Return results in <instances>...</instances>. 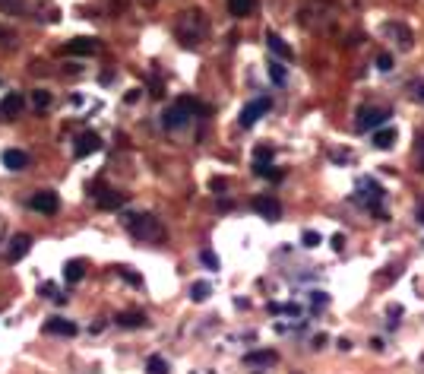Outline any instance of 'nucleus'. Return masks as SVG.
Segmentation results:
<instances>
[{"instance_id":"obj_1","label":"nucleus","mask_w":424,"mask_h":374,"mask_svg":"<svg viewBox=\"0 0 424 374\" xmlns=\"http://www.w3.org/2000/svg\"><path fill=\"white\" fill-rule=\"evenodd\" d=\"M206 32H209V19H206L203 10L190 7L184 13H178V19H174V38L190 51L206 42Z\"/></svg>"},{"instance_id":"obj_2","label":"nucleus","mask_w":424,"mask_h":374,"mask_svg":"<svg viewBox=\"0 0 424 374\" xmlns=\"http://www.w3.org/2000/svg\"><path fill=\"white\" fill-rule=\"evenodd\" d=\"M301 25L314 32H333L335 19H339V3L335 0H307L301 7Z\"/></svg>"},{"instance_id":"obj_3","label":"nucleus","mask_w":424,"mask_h":374,"mask_svg":"<svg viewBox=\"0 0 424 374\" xmlns=\"http://www.w3.org/2000/svg\"><path fill=\"white\" fill-rule=\"evenodd\" d=\"M123 225L130 229V235L139 238V242H162L165 238L162 222L155 216H149V213H130V216H123Z\"/></svg>"},{"instance_id":"obj_4","label":"nucleus","mask_w":424,"mask_h":374,"mask_svg":"<svg viewBox=\"0 0 424 374\" xmlns=\"http://www.w3.org/2000/svg\"><path fill=\"white\" fill-rule=\"evenodd\" d=\"M196 111H200V105H196L193 99H178L172 108L162 115L165 130H180V127H187V124H190V117H193Z\"/></svg>"},{"instance_id":"obj_5","label":"nucleus","mask_w":424,"mask_h":374,"mask_svg":"<svg viewBox=\"0 0 424 374\" xmlns=\"http://www.w3.org/2000/svg\"><path fill=\"white\" fill-rule=\"evenodd\" d=\"M384 35L399 51H408V48H412V42H415V38H412V29H408V25H402V23H384Z\"/></svg>"},{"instance_id":"obj_6","label":"nucleus","mask_w":424,"mask_h":374,"mask_svg":"<svg viewBox=\"0 0 424 374\" xmlns=\"http://www.w3.org/2000/svg\"><path fill=\"white\" fill-rule=\"evenodd\" d=\"M272 108V99L270 95H263V99H257V102H250L244 111H241V127H253L257 121H260L266 111Z\"/></svg>"},{"instance_id":"obj_7","label":"nucleus","mask_w":424,"mask_h":374,"mask_svg":"<svg viewBox=\"0 0 424 374\" xmlns=\"http://www.w3.org/2000/svg\"><path fill=\"white\" fill-rule=\"evenodd\" d=\"M23 108H25L23 95H19V92H7L3 102H0V121H16V117L23 115Z\"/></svg>"},{"instance_id":"obj_8","label":"nucleus","mask_w":424,"mask_h":374,"mask_svg":"<svg viewBox=\"0 0 424 374\" xmlns=\"http://www.w3.org/2000/svg\"><path fill=\"white\" fill-rule=\"evenodd\" d=\"M253 213H260L266 222H279L282 219V203L276 197H257L253 200Z\"/></svg>"},{"instance_id":"obj_9","label":"nucleus","mask_w":424,"mask_h":374,"mask_svg":"<svg viewBox=\"0 0 424 374\" xmlns=\"http://www.w3.org/2000/svg\"><path fill=\"white\" fill-rule=\"evenodd\" d=\"M29 207L35 209V213H45V216H54L60 209V200H58V194H51V191H41V194H35L32 197V203Z\"/></svg>"},{"instance_id":"obj_10","label":"nucleus","mask_w":424,"mask_h":374,"mask_svg":"<svg viewBox=\"0 0 424 374\" xmlns=\"http://www.w3.org/2000/svg\"><path fill=\"white\" fill-rule=\"evenodd\" d=\"M386 117H390V111H384V108H361L358 111V130H374V127L386 124Z\"/></svg>"},{"instance_id":"obj_11","label":"nucleus","mask_w":424,"mask_h":374,"mask_svg":"<svg viewBox=\"0 0 424 374\" xmlns=\"http://www.w3.org/2000/svg\"><path fill=\"white\" fill-rule=\"evenodd\" d=\"M98 146H102V140H98V133L86 130V133H82V137H80V140H76L73 156H76V159H86V156H92V152H95Z\"/></svg>"},{"instance_id":"obj_12","label":"nucleus","mask_w":424,"mask_h":374,"mask_svg":"<svg viewBox=\"0 0 424 374\" xmlns=\"http://www.w3.org/2000/svg\"><path fill=\"white\" fill-rule=\"evenodd\" d=\"M29 248H32V238H29V235H16V238L10 242L7 260H10V264H16V260H23L25 254H29Z\"/></svg>"},{"instance_id":"obj_13","label":"nucleus","mask_w":424,"mask_h":374,"mask_svg":"<svg viewBox=\"0 0 424 374\" xmlns=\"http://www.w3.org/2000/svg\"><path fill=\"white\" fill-rule=\"evenodd\" d=\"M95 203L102 209H121L123 207V194L111 191V187H102V191L95 194Z\"/></svg>"},{"instance_id":"obj_14","label":"nucleus","mask_w":424,"mask_h":374,"mask_svg":"<svg viewBox=\"0 0 424 374\" xmlns=\"http://www.w3.org/2000/svg\"><path fill=\"white\" fill-rule=\"evenodd\" d=\"M45 333H54V336H76V324L73 320H64V317H51L45 324Z\"/></svg>"},{"instance_id":"obj_15","label":"nucleus","mask_w":424,"mask_h":374,"mask_svg":"<svg viewBox=\"0 0 424 374\" xmlns=\"http://www.w3.org/2000/svg\"><path fill=\"white\" fill-rule=\"evenodd\" d=\"M95 38H73V42L64 45V54H80V58H86V54H95Z\"/></svg>"},{"instance_id":"obj_16","label":"nucleus","mask_w":424,"mask_h":374,"mask_svg":"<svg viewBox=\"0 0 424 374\" xmlns=\"http://www.w3.org/2000/svg\"><path fill=\"white\" fill-rule=\"evenodd\" d=\"M266 45H270V51L276 54V58H282V60H292V58H294V51L288 48V42H282L276 32L266 35Z\"/></svg>"},{"instance_id":"obj_17","label":"nucleus","mask_w":424,"mask_h":374,"mask_svg":"<svg viewBox=\"0 0 424 374\" xmlns=\"http://www.w3.org/2000/svg\"><path fill=\"white\" fill-rule=\"evenodd\" d=\"M276 352L272 349H260V352H247L244 355V365H276Z\"/></svg>"},{"instance_id":"obj_18","label":"nucleus","mask_w":424,"mask_h":374,"mask_svg":"<svg viewBox=\"0 0 424 374\" xmlns=\"http://www.w3.org/2000/svg\"><path fill=\"white\" fill-rule=\"evenodd\" d=\"M117 324L127 327V330H139V327H146V314H139V311H123L117 317Z\"/></svg>"},{"instance_id":"obj_19","label":"nucleus","mask_w":424,"mask_h":374,"mask_svg":"<svg viewBox=\"0 0 424 374\" xmlns=\"http://www.w3.org/2000/svg\"><path fill=\"white\" fill-rule=\"evenodd\" d=\"M25 162H29V159H25V152H19V150H7V152H3V165H7L10 172H23Z\"/></svg>"},{"instance_id":"obj_20","label":"nucleus","mask_w":424,"mask_h":374,"mask_svg":"<svg viewBox=\"0 0 424 374\" xmlns=\"http://www.w3.org/2000/svg\"><path fill=\"white\" fill-rule=\"evenodd\" d=\"M374 146H377V150H392V146H396V130H392V127L377 130L374 133Z\"/></svg>"},{"instance_id":"obj_21","label":"nucleus","mask_w":424,"mask_h":374,"mask_svg":"<svg viewBox=\"0 0 424 374\" xmlns=\"http://www.w3.org/2000/svg\"><path fill=\"white\" fill-rule=\"evenodd\" d=\"M82 276H86V264H82V260H70V264L64 266V279H67V283H80Z\"/></svg>"},{"instance_id":"obj_22","label":"nucleus","mask_w":424,"mask_h":374,"mask_svg":"<svg viewBox=\"0 0 424 374\" xmlns=\"http://www.w3.org/2000/svg\"><path fill=\"white\" fill-rule=\"evenodd\" d=\"M253 7H257V0H228L231 16H247V13H253Z\"/></svg>"},{"instance_id":"obj_23","label":"nucleus","mask_w":424,"mask_h":374,"mask_svg":"<svg viewBox=\"0 0 424 374\" xmlns=\"http://www.w3.org/2000/svg\"><path fill=\"white\" fill-rule=\"evenodd\" d=\"M51 102H54V99H51V92H48V89H35V92H32V108H35V111H48V108H51Z\"/></svg>"},{"instance_id":"obj_24","label":"nucleus","mask_w":424,"mask_h":374,"mask_svg":"<svg viewBox=\"0 0 424 374\" xmlns=\"http://www.w3.org/2000/svg\"><path fill=\"white\" fill-rule=\"evenodd\" d=\"M25 10V0H0V13H10V16H16Z\"/></svg>"},{"instance_id":"obj_25","label":"nucleus","mask_w":424,"mask_h":374,"mask_svg":"<svg viewBox=\"0 0 424 374\" xmlns=\"http://www.w3.org/2000/svg\"><path fill=\"white\" fill-rule=\"evenodd\" d=\"M253 172L260 178H270V181H279V178H282V172H279L276 165H270V162H266V165H253Z\"/></svg>"},{"instance_id":"obj_26","label":"nucleus","mask_w":424,"mask_h":374,"mask_svg":"<svg viewBox=\"0 0 424 374\" xmlns=\"http://www.w3.org/2000/svg\"><path fill=\"white\" fill-rule=\"evenodd\" d=\"M146 368H149V374H168V362L162 355H152L146 362Z\"/></svg>"},{"instance_id":"obj_27","label":"nucleus","mask_w":424,"mask_h":374,"mask_svg":"<svg viewBox=\"0 0 424 374\" xmlns=\"http://www.w3.org/2000/svg\"><path fill=\"white\" fill-rule=\"evenodd\" d=\"M209 292H212L209 283H193V289H190V299H193V301H206V299H209Z\"/></svg>"},{"instance_id":"obj_28","label":"nucleus","mask_w":424,"mask_h":374,"mask_svg":"<svg viewBox=\"0 0 424 374\" xmlns=\"http://www.w3.org/2000/svg\"><path fill=\"white\" fill-rule=\"evenodd\" d=\"M38 19H41V23H58V19H60V10L45 3V7H38Z\"/></svg>"},{"instance_id":"obj_29","label":"nucleus","mask_w":424,"mask_h":374,"mask_svg":"<svg viewBox=\"0 0 424 374\" xmlns=\"http://www.w3.org/2000/svg\"><path fill=\"white\" fill-rule=\"evenodd\" d=\"M270 80H272L276 86L285 83V67L279 64V60H270Z\"/></svg>"},{"instance_id":"obj_30","label":"nucleus","mask_w":424,"mask_h":374,"mask_svg":"<svg viewBox=\"0 0 424 374\" xmlns=\"http://www.w3.org/2000/svg\"><path fill=\"white\" fill-rule=\"evenodd\" d=\"M253 159H257L253 165H266V162H270V159H272V146H257V152H253Z\"/></svg>"},{"instance_id":"obj_31","label":"nucleus","mask_w":424,"mask_h":374,"mask_svg":"<svg viewBox=\"0 0 424 374\" xmlns=\"http://www.w3.org/2000/svg\"><path fill=\"white\" fill-rule=\"evenodd\" d=\"M377 67L386 73V70H392V67H396V60H392V54H386V51H384V54H377Z\"/></svg>"},{"instance_id":"obj_32","label":"nucleus","mask_w":424,"mask_h":374,"mask_svg":"<svg viewBox=\"0 0 424 374\" xmlns=\"http://www.w3.org/2000/svg\"><path fill=\"white\" fill-rule=\"evenodd\" d=\"M301 242H304V248H317V244H320V235H317V232H310V229H307V232L301 235Z\"/></svg>"},{"instance_id":"obj_33","label":"nucleus","mask_w":424,"mask_h":374,"mask_svg":"<svg viewBox=\"0 0 424 374\" xmlns=\"http://www.w3.org/2000/svg\"><path fill=\"white\" fill-rule=\"evenodd\" d=\"M200 257H203V264L209 266V270H219V257H215V254H212V250H203V254H200Z\"/></svg>"},{"instance_id":"obj_34","label":"nucleus","mask_w":424,"mask_h":374,"mask_svg":"<svg viewBox=\"0 0 424 374\" xmlns=\"http://www.w3.org/2000/svg\"><path fill=\"white\" fill-rule=\"evenodd\" d=\"M310 305H314V308H323V305H327V292H314V295H310Z\"/></svg>"},{"instance_id":"obj_35","label":"nucleus","mask_w":424,"mask_h":374,"mask_svg":"<svg viewBox=\"0 0 424 374\" xmlns=\"http://www.w3.org/2000/svg\"><path fill=\"white\" fill-rule=\"evenodd\" d=\"M13 38H16V32H13V29H7V25H0V42H13Z\"/></svg>"},{"instance_id":"obj_36","label":"nucleus","mask_w":424,"mask_h":374,"mask_svg":"<svg viewBox=\"0 0 424 374\" xmlns=\"http://www.w3.org/2000/svg\"><path fill=\"white\" fill-rule=\"evenodd\" d=\"M121 276H123V279H127V283L139 285V276H137V273H130V270H121Z\"/></svg>"},{"instance_id":"obj_37","label":"nucleus","mask_w":424,"mask_h":374,"mask_svg":"<svg viewBox=\"0 0 424 374\" xmlns=\"http://www.w3.org/2000/svg\"><path fill=\"white\" fill-rule=\"evenodd\" d=\"M209 187H212V191H225V178H212Z\"/></svg>"},{"instance_id":"obj_38","label":"nucleus","mask_w":424,"mask_h":374,"mask_svg":"<svg viewBox=\"0 0 424 374\" xmlns=\"http://www.w3.org/2000/svg\"><path fill=\"white\" fill-rule=\"evenodd\" d=\"M333 248H335V250H342V248H345V238H342V235H333Z\"/></svg>"},{"instance_id":"obj_39","label":"nucleus","mask_w":424,"mask_h":374,"mask_svg":"<svg viewBox=\"0 0 424 374\" xmlns=\"http://www.w3.org/2000/svg\"><path fill=\"white\" fill-rule=\"evenodd\" d=\"M41 295H48L51 299V295H58V289H54V285H41Z\"/></svg>"},{"instance_id":"obj_40","label":"nucleus","mask_w":424,"mask_h":374,"mask_svg":"<svg viewBox=\"0 0 424 374\" xmlns=\"http://www.w3.org/2000/svg\"><path fill=\"white\" fill-rule=\"evenodd\" d=\"M127 3H130V0H115V13H121V10L127 7Z\"/></svg>"},{"instance_id":"obj_41","label":"nucleus","mask_w":424,"mask_h":374,"mask_svg":"<svg viewBox=\"0 0 424 374\" xmlns=\"http://www.w3.org/2000/svg\"><path fill=\"white\" fill-rule=\"evenodd\" d=\"M415 92H418V99H421V102H424V86H418V89H415Z\"/></svg>"}]
</instances>
